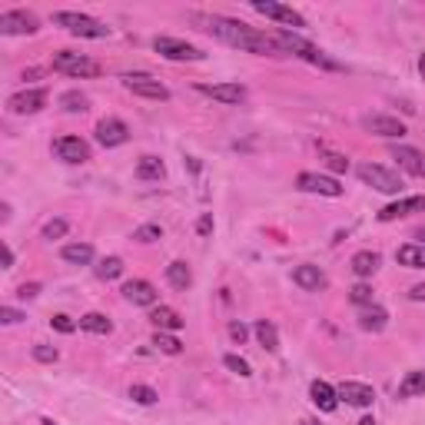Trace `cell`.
Returning <instances> with one entry per match:
<instances>
[{
	"label": "cell",
	"instance_id": "1",
	"mask_svg": "<svg viewBox=\"0 0 425 425\" xmlns=\"http://www.w3.org/2000/svg\"><path fill=\"white\" fill-rule=\"evenodd\" d=\"M200 30L220 37L222 43H230L236 50H246V53H260V57H280L282 50L280 43L272 40V34H260V30L246 27L242 20H232V17H220V14H190Z\"/></svg>",
	"mask_w": 425,
	"mask_h": 425
},
{
	"label": "cell",
	"instance_id": "2",
	"mask_svg": "<svg viewBox=\"0 0 425 425\" xmlns=\"http://www.w3.org/2000/svg\"><path fill=\"white\" fill-rule=\"evenodd\" d=\"M53 24L63 27V30H70L73 37H87V40L110 37V27H103L100 20L87 17V14H77V10H60V14H53Z\"/></svg>",
	"mask_w": 425,
	"mask_h": 425
},
{
	"label": "cell",
	"instance_id": "3",
	"mask_svg": "<svg viewBox=\"0 0 425 425\" xmlns=\"http://www.w3.org/2000/svg\"><path fill=\"white\" fill-rule=\"evenodd\" d=\"M272 40L280 43L282 53H299L302 60H309V63H319V67H329V70H336V63L332 60H326L322 53H319L316 47H312L309 40H302L299 34H286V30H280V34H272Z\"/></svg>",
	"mask_w": 425,
	"mask_h": 425
},
{
	"label": "cell",
	"instance_id": "4",
	"mask_svg": "<svg viewBox=\"0 0 425 425\" xmlns=\"http://www.w3.org/2000/svg\"><path fill=\"white\" fill-rule=\"evenodd\" d=\"M53 70L67 73V77H97L100 63L83 53H73V50H60V53H53Z\"/></svg>",
	"mask_w": 425,
	"mask_h": 425
},
{
	"label": "cell",
	"instance_id": "5",
	"mask_svg": "<svg viewBox=\"0 0 425 425\" xmlns=\"http://www.w3.org/2000/svg\"><path fill=\"white\" fill-rule=\"evenodd\" d=\"M359 180H362V183H369V186H376L379 193H389V196L402 193V180H399V173H392L389 166L362 163V166H359Z\"/></svg>",
	"mask_w": 425,
	"mask_h": 425
},
{
	"label": "cell",
	"instance_id": "6",
	"mask_svg": "<svg viewBox=\"0 0 425 425\" xmlns=\"http://www.w3.org/2000/svg\"><path fill=\"white\" fill-rule=\"evenodd\" d=\"M252 10H256V14H262V17L280 20V24H286V27H292V30L306 27V17H302L299 10L286 7V4H276V0H252Z\"/></svg>",
	"mask_w": 425,
	"mask_h": 425
},
{
	"label": "cell",
	"instance_id": "7",
	"mask_svg": "<svg viewBox=\"0 0 425 425\" xmlns=\"http://www.w3.org/2000/svg\"><path fill=\"white\" fill-rule=\"evenodd\" d=\"M40 24L34 14L27 10H7V14H0V34L4 37H24V34H37Z\"/></svg>",
	"mask_w": 425,
	"mask_h": 425
},
{
	"label": "cell",
	"instance_id": "8",
	"mask_svg": "<svg viewBox=\"0 0 425 425\" xmlns=\"http://www.w3.org/2000/svg\"><path fill=\"white\" fill-rule=\"evenodd\" d=\"M153 47H156V53L166 60H203V50L193 47V43H186V40H176V37H156Z\"/></svg>",
	"mask_w": 425,
	"mask_h": 425
},
{
	"label": "cell",
	"instance_id": "9",
	"mask_svg": "<svg viewBox=\"0 0 425 425\" xmlns=\"http://www.w3.org/2000/svg\"><path fill=\"white\" fill-rule=\"evenodd\" d=\"M123 87L146 100H170V90H166L160 80L146 77V73H130V77H123Z\"/></svg>",
	"mask_w": 425,
	"mask_h": 425
},
{
	"label": "cell",
	"instance_id": "10",
	"mask_svg": "<svg viewBox=\"0 0 425 425\" xmlns=\"http://www.w3.org/2000/svg\"><path fill=\"white\" fill-rule=\"evenodd\" d=\"M362 126H366L369 133L386 136V140H402V136H406V123H402V120H396V116H386V113L362 116Z\"/></svg>",
	"mask_w": 425,
	"mask_h": 425
},
{
	"label": "cell",
	"instance_id": "11",
	"mask_svg": "<svg viewBox=\"0 0 425 425\" xmlns=\"http://www.w3.org/2000/svg\"><path fill=\"white\" fill-rule=\"evenodd\" d=\"M196 90H200L203 97L220 100V103H226V106L246 100V87H242V83H196Z\"/></svg>",
	"mask_w": 425,
	"mask_h": 425
},
{
	"label": "cell",
	"instance_id": "12",
	"mask_svg": "<svg viewBox=\"0 0 425 425\" xmlns=\"http://www.w3.org/2000/svg\"><path fill=\"white\" fill-rule=\"evenodd\" d=\"M53 153H57L63 163H87L90 146L83 143L80 136H60V140H53Z\"/></svg>",
	"mask_w": 425,
	"mask_h": 425
},
{
	"label": "cell",
	"instance_id": "13",
	"mask_svg": "<svg viewBox=\"0 0 425 425\" xmlns=\"http://www.w3.org/2000/svg\"><path fill=\"white\" fill-rule=\"evenodd\" d=\"M130 140V126L123 120H116V116H106L97 123V143L100 146H120Z\"/></svg>",
	"mask_w": 425,
	"mask_h": 425
},
{
	"label": "cell",
	"instance_id": "14",
	"mask_svg": "<svg viewBox=\"0 0 425 425\" xmlns=\"http://www.w3.org/2000/svg\"><path fill=\"white\" fill-rule=\"evenodd\" d=\"M296 186H299L302 193H319V196H342V186H339V180H332V176H319V173H299V180H296Z\"/></svg>",
	"mask_w": 425,
	"mask_h": 425
},
{
	"label": "cell",
	"instance_id": "15",
	"mask_svg": "<svg viewBox=\"0 0 425 425\" xmlns=\"http://www.w3.org/2000/svg\"><path fill=\"white\" fill-rule=\"evenodd\" d=\"M43 103H47V90H20V93H14V97L7 100L10 113H37V110H43Z\"/></svg>",
	"mask_w": 425,
	"mask_h": 425
},
{
	"label": "cell",
	"instance_id": "16",
	"mask_svg": "<svg viewBox=\"0 0 425 425\" xmlns=\"http://www.w3.org/2000/svg\"><path fill=\"white\" fill-rule=\"evenodd\" d=\"M292 282L299 286V290L306 292H319V290H326V272L319 270V266H312V262H302V266H296L292 270Z\"/></svg>",
	"mask_w": 425,
	"mask_h": 425
},
{
	"label": "cell",
	"instance_id": "17",
	"mask_svg": "<svg viewBox=\"0 0 425 425\" xmlns=\"http://www.w3.org/2000/svg\"><path fill=\"white\" fill-rule=\"evenodd\" d=\"M339 392V399H346L349 406H356V409H366V406H372L376 402V392H372V386H366V382H342V386L336 389Z\"/></svg>",
	"mask_w": 425,
	"mask_h": 425
},
{
	"label": "cell",
	"instance_id": "18",
	"mask_svg": "<svg viewBox=\"0 0 425 425\" xmlns=\"http://www.w3.org/2000/svg\"><path fill=\"white\" fill-rule=\"evenodd\" d=\"M409 212H425V196H409V200L389 203L386 210H379V222H392L399 216H409Z\"/></svg>",
	"mask_w": 425,
	"mask_h": 425
},
{
	"label": "cell",
	"instance_id": "19",
	"mask_svg": "<svg viewBox=\"0 0 425 425\" xmlns=\"http://www.w3.org/2000/svg\"><path fill=\"white\" fill-rule=\"evenodd\" d=\"M123 296L133 302V306H156V286L146 280H130L123 286Z\"/></svg>",
	"mask_w": 425,
	"mask_h": 425
},
{
	"label": "cell",
	"instance_id": "20",
	"mask_svg": "<svg viewBox=\"0 0 425 425\" xmlns=\"http://www.w3.org/2000/svg\"><path fill=\"white\" fill-rule=\"evenodd\" d=\"M392 160H399V166L412 176H425V153L412 150V146H392Z\"/></svg>",
	"mask_w": 425,
	"mask_h": 425
},
{
	"label": "cell",
	"instance_id": "21",
	"mask_svg": "<svg viewBox=\"0 0 425 425\" xmlns=\"http://www.w3.org/2000/svg\"><path fill=\"white\" fill-rule=\"evenodd\" d=\"M309 396L319 406V412H332V409L339 406V392L329 386V382H322V379H316V382L309 386Z\"/></svg>",
	"mask_w": 425,
	"mask_h": 425
},
{
	"label": "cell",
	"instance_id": "22",
	"mask_svg": "<svg viewBox=\"0 0 425 425\" xmlns=\"http://www.w3.org/2000/svg\"><path fill=\"white\" fill-rule=\"evenodd\" d=\"M150 322H153L160 332H180V329H183V319H180V312L170 309V306H156V309L150 312Z\"/></svg>",
	"mask_w": 425,
	"mask_h": 425
},
{
	"label": "cell",
	"instance_id": "23",
	"mask_svg": "<svg viewBox=\"0 0 425 425\" xmlns=\"http://www.w3.org/2000/svg\"><path fill=\"white\" fill-rule=\"evenodd\" d=\"M399 266H409V270H425V246L422 242H406L396 250Z\"/></svg>",
	"mask_w": 425,
	"mask_h": 425
},
{
	"label": "cell",
	"instance_id": "24",
	"mask_svg": "<svg viewBox=\"0 0 425 425\" xmlns=\"http://www.w3.org/2000/svg\"><path fill=\"white\" fill-rule=\"evenodd\" d=\"M386 322H389V312L382 309V306H366L362 316H359V326L366 329V332H382Z\"/></svg>",
	"mask_w": 425,
	"mask_h": 425
},
{
	"label": "cell",
	"instance_id": "25",
	"mask_svg": "<svg viewBox=\"0 0 425 425\" xmlns=\"http://www.w3.org/2000/svg\"><path fill=\"white\" fill-rule=\"evenodd\" d=\"M166 280H170V286H173V290H190V282H193V272H190V266H186V262H170V266H166Z\"/></svg>",
	"mask_w": 425,
	"mask_h": 425
},
{
	"label": "cell",
	"instance_id": "26",
	"mask_svg": "<svg viewBox=\"0 0 425 425\" xmlns=\"http://www.w3.org/2000/svg\"><path fill=\"white\" fill-rule=\"evenodd\" d=\"M376 270H379V252L362 250V252H356V256H352V272H356V276L369 280V276H372Z\"/></svg>",
	"mask_w": 425,
	"mask_h": 425
},
{
	"label": "cell",
	"instance_id": "27",
	"mask_svg": "<svg viewBox=\"0 0 425 425\" xmlns=\"http://www.w3.org/2000/svg\"><path fill=\"white\" fill-rule=\"evenodd\" d=\"M425 392V372L416 369V372H409L402 382H399V399H412V396H422Z\"/></svg>",
	"mask_w": 425,
	"mask_h": 425
},
{
	"label": "cell",
	"instance_id": "28",
	"mask_svg": "<svg viewBox=\"0 0 425 425\" xmlns=\"http://www.w3.org/2000/svg\"><path fill=\"white\" fill-rule=\"evenodd\" d=\"M60 256L67 262H73V266H87V262L93 260V246H90V242H70V246H63Z\"/></svg>",
	"mask_w": 425,
	"mask_h": 425
},
{
	"label": "cell",
	"instance_id": "29",
	"mask_svg": "<svg viewBox=\"0 0 425 425\" xmlns=\"http://www.w3.org/2000/svg\"><path fill=\"white\" fill-rule=\"evenodd\" d=\"M256 339H260V346L266 349V352H276V349H280V332H276V326H272L270 319H260V322H256Z\"/></svg>",
	"mask_w": 425,
	"mask_h": 425
},
{
	"label": "cell",
	"instance_id": "30",
	"mask_svg": "<svg viewBox=\"0 0 425 425\" xmlns=\"http://www.w3.org/2000/svg\"><path fill=\"white\" fill-rule=\"evenodd\" d=\"M80 329H87L93 336H110V332H113V322H110L103 312H87V316L80 319Z\"/></svg>",
	"mask_w": 425,
	"mask_h": 425
},
{
	"label": "cell",
	"instance_id": "31",
	"mask_svg": "<svg viewBox=\"0 0 425 425\" xmlns=\"http://www.w3.org/2000/svg\"><path fill=\"white\" fill-rule=\"evenodd\" d=\"M163 160L160 156H143L140 163H136V176L140 180H163Z\"/></svg>",
	"mask_w": 425,
	"mask_h": 425
},
{
	"label": "cell",
	"instance_id": "32",
	"mask_svg": "<svg viewBox=\"0 0 425 425\" xmlns=\"http://www.w3.org/2000/svg\"><path fill=\"white\" fill-rule=\"evenodd\" d=\"M153 346L160 352H166V356H180L183 352V342L176 336H170V332H160V329H156V336H153Z\"/></svg>",
	"mask_w": 425,
	"mask_h": 425
},
{
	"label": "cell",
	"instance_id": "33",
	"mask_svg": "<svg viewBox=\"0 0 425 425\" xmlns=\"http://www.w3.org/2000/svg\"><path fill=\"white\" fill-rule=\"evenodd\" d=\"M120 272H123V260H120V256H106V260H100V266H97L100 280H116Z\"/></svg>",
	"mask_w": 425,
	"mask_h": 425
},
{
	"label": "cell",
	"instance_id": "34",
	"mask_svg": "<svg viewBox=\"0 0 425 425\" xmlns=\"http://www.w3.org/2000/svg\"><path fill=\"white\" fill-rule=\"evenodd\" d=\"M60 106L70 113H80V110H87V97L80 90H67V93H60Z\"/></svg>",
	"mask_w": 425,
	"mask_h": 425
},
{
	"label": "cell",
	"instance_id": "35",
	"mask_svg": "<svg viewBox=\"0 0 425 425\" xmlns=\"http://www.w3.org/2000/svg\"><path fill=\"white\" fill-rule=\"evenodd\" d=\"M160 236H163V226H160V222H146V226H140V230L133 232L136 242H156Z\"/></svg>",
	"mask_w": 425,
	"mask_h": 425
},
{
	"label": "cell",
	"instance_id": "36",
	"mask_svg": "<svg viewBox=\"0 0 425 425\" xmlns=\"http://www.w3.org/2000/svg\"><path fill=\"white\" fill-rule=\"evenodd\" d=\"M222 366L230 369V372H236V376H242V379L252 376L250 362H246V359H240V356H232V352H230V356H222Z\"/></svg>",
	"mask_w": 425,
	"mask_h": 425
},
{
	"label": "cell",
	"instance_id": "37",
	"mask_svg": "<svg viewBox=\"0 0 425 425\" xmlns=\"http://www.w3.org/2000/svg\"><path fill=\"white\" fill-rule=\"evenodd\" d=\"M130 399H133V402H140V406H153L160 396H156L150 386H130Z\"/></svg>",
	"mask_w": 425,
	"mask_h": 425
},
{
	"label": "cell",
	"instance_id": "38",
	"mask_svg": "<svg viewBox=\"0 0 425 425\" xmlns=\"http://www.w3.org/2000/svg\"><path fill=\"white\" fill-rule=\"evenodd\" d=\"M349 299L356 302V306H372V290H369L366 282H359V286L349 290Z\"/></svg>",
	"mask_w": 425,
	"mask_h": 425
},
{
	"label": "cell",
	"instance_id": "39",
	"mask_svg": "<svg viewBox=\"0 0 425 425\" xmlns=\"http://www.w3.org/2000/svg\"><path fill=\"white\" fill-rule=\"evenodd\" d=\"M60 236H67V220L43 222V240H60Z\"/></svg>",
	"mask_w": 425,
	"mask_h": 425
},
{
	"label": "cell",
	"instance_id": "40",
	"mask_svg": "<svg viewBox=\"0 0 425 425\" xmlns=\"http://www.w3.org/2000/svg\"><path fill=\"white\" fill-rule=\"evenodd\" d=\"M57 349L53 346H34V359H37V362H57Z\"/></svg>",
	"mask_w": 425,
	"mask_h": 425
},
{
	"label": "cell",
	"instance_id": "41",
	"mask_svg": "<svg viewBox=\"0 0 425 425\" xmlns=\"http://www.w3.org/2000/svg\"><path fill=\"white\" fill-rule=\"evenodd\" d=\"M50 326L57 329V332H73V329H77V322H73L70 316H53V319H50Z\"/></svg>",
	"mask_w": 425,
	"mask_h": 425
},
{
	"label": "cell",
	"instance_id": "42",
	"mask_svg": "<svg viewBox=\"0 0 425 425\" xmlns=\"http://www.w3.org/2000/svg\"><path fill=\"white\" fill-rule=\"evenodd\" d=\"M230 336H232V342H246V336H250V329L242 326V322H230Z\"/></svg>",
	"mask_w": 425,
	"mask_h": 425
},
{
	"label": "cell",
	"instance_id": "43",
	"mask_svg": "<svg viewBox=\"0 0 425 425\" xmlns=\"http://www.w3.org/2000/svg\"><path fill=\"white\" fill-rule=\"evenodd\" d=\"M326 160H329V166H332L336 173H346V170H349V160H346V156H339V153H326Z\"/></svg>",
	"mask_w": 425,
	"mask_h": 425
},
{
	"label": "cell",
	"instance_id": "44",
	"mask_svg": "<svg viewBox=\"0 0 425 425\" xmlns=\"http://www.w3.org/2000/svg\"><path fill=\"white\" fill-rule=\"evenodd\" d=\"M196 232H200V236H210V232H212V212H203V216H200Z\"/></svg>",
	"mask_w": 425,
	"mask_h": 425
},
{
	"label": "cell",
	"instance_id": "45",
	"mask_svg": "<svg viewBox=\"0 0 425 425\" xmlns=\"http://www.w3.org/2000/svg\"><path fill=\"white\" fill-rule=\"evenodd\" d=\"M37 292H40V286H37V282H24V286H20V290H17V296H20V299H34Z\"/></svg>",
	"mask_w": 425,
	"mask_h": 425
},
{
	"label": "cell",
	"instance_id": "46",
	"mask_svg": "<svg viewBox=\"0 0 425 425\" xmlns=\"http://www.w3.org/2000/svg\"><path fill=\"white\" fill-rule=\"evenodd\" d=\"M20 312L17 309H10V306H4V309H0V322H7V326H14V322H20Z\"/></svg>",
	"mask_w": 425,
	"mask_h": 425
},
{
	"label": "cell",
	"instance_id": "47",
	"mask_svg": "<svg viewBox=\"0 0 425 425\" xmlns=\"http://www.w3.org/2000/svg\"><path fill=\"white\" fill-rule=\"evenodd\" d=\"M0 250H4V270H10V266H14V250H10L7 242H4Z\"/></svg>",
	"mask_w": 425,
	"mask_h": 425
},
{
	"label": "cell",
	"instance_id": "48",
	"mask_svg": "<svg viewBox=\"0 0 425 425\" xmlns=\"http://www.w3.org/2000/svg\"><path fill=\"white\" fill-rule=\"evenodd\" d=\"M412 299H425V286H412V292H409Z\"/></svg>",
	"mask_w": 425,
	"mask_h": 425
},
{
	"label": "cell",
	"instance_id": "49",
	"mask_svg": "<svg viewBox=\"0 0 425 425\" xmlns=\"http://www.w3.org/2000/svg\"><path fill=\"white\" fill-rule=\"evenodd\" d=\"M359 425H376V419H372V416H366V419H362V422H359Z\"/></svg>",
	"mask_w": 425,
	"mask_h": 425
},
{
	"label": "cell",
	"instance_id": "50",
	"mask_svg": "<svg viewBox=\"0 0 425 425\" xmlns=\"http://www.w3.org/2000/svg\"><path fill=\"white\" fill-rule=\"evenodd\" d=\"M419 70H422V77H425V53L419 57Z\"/></svg>",
	"mask_w": 425,
	"mask_h": 425
},
{
	"label": "cell",
	"instance_id": "51",
	"mask_svg": "<svg viewBox=\"0 0 425 425\" xmlns=\"http://www.w3.org/2000/svg\"><path fill=\"white\" fill-rule=\"evenodd\" d=\"M416 240H422V246H425V230H419V232H416Z\"/></svg>",
	"mask_w": 425,
	"mask_h": 425
},
{
	"label": "cell",
	"instance_id": "52",
	"mask_svg": "<svg viewBox=\"0 0 425 425\" xmlns=\"http://www.w3.org/2000/svg\"><path fill=\"white\" fill-rule=\"evenodd\" d=\"M302 425H319V422H316V419H306V422H302Z\"/></svg>",
	"mask_w": 425,
	"mask_h": 425
},
{
	"label": "cell",
	"instance_id": "53",
	"mask_svg": "<svg viewBox=\"0 0 425 425\" xmlns=\"http://www.w3.org/2000/svg\"><path fill=\"white\" fill-rule=\"evenodd\" d=\"M43 425H57V422H53V419H43Z\"/></svg>",
	"mask_w": 425,
	"mask_h": 425
}]
</instances>
